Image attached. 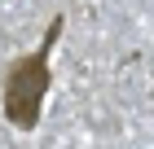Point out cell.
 <instances>
[{
  "mask_svg": "<svg viewBox=\"0 0 154 149\" xmlns=\"http://www.w3.org/2000/svg\"><path fill=\"white\" fill-rule=\"evenodd\" d=\"M53 31H62V18L53 22ZM53 31H48L44 48H40V57L18 61V66L9 70V88H5V97H9V118H13L18 127H31V123L40 118V101H44V88H48L44 53H48V44H53Z\"/></svg>",
  "mask_w": 154,
  "mask_h": 149,
  "instance_id": "6da1fadb",
  "label": "cell"
}]
</instances>
